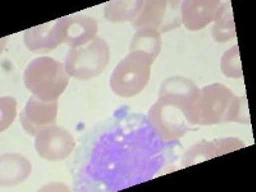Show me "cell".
Returning <instances> with one entry per match:
<instances>
[{
  "label": "cell",
  "instance_id": "6da1fadb",
  "mask_svg": "<svg viewBox=\"0 0 256 192\" xmlns=\"http://www.w3.org/2000/svg\"><path fill=\"white\" fill-rule=\"evenodd\" d=\"M184 116L191 126H216L230 122L251 124L248 99L236 96L222 84L201 88L198 98L184 112Z\"/></svg>",
  "mask_w": 256,
  "mask_h": 192
},
{
  "label": "cell",
  "instance_id": "7a4b0ae2",
  "mask_svg": "<svg viewBox=\"0 0 256 192\" xmlns=\"http://www.w3.org/2000/svg\"><path fill=\"white\" fill-rule=\"evenodd\" d=\"M70 78L64 64L50 56L34 59L24 73L27 90L44 102H58L67 88Z\"/></svg>",
  "mask_w": 256,
  "mask_h": 192
},
{
  "label": "cell",
  "instance_id": "3957f363",
  "mask_svg": "<svg viewBox=\"0 0 256 192\" xmlns=\"http://www.w3.org/2000/svg\"><path fill=\"white\" fill-rule=\"evenodd\" d=\"M154 62L141 52H128L114 68L110 77V88L120 98L138 95L150 81Z\"/></svg>",
  "mask_w": 256,
  "mask_h": 192
},
{
  "label": "cell",
  "instance_id": "277c9868",
  "mask_svg": "<svg viewBox=\"0 0 256 192\" xmlns=\"http://www.w3.org/2000/svg\"><path fill=\"white\" fill-rule=\"evenodd\" d=\"M110 62V48L102 38H95L84 46L70 48L64 63L66 70L76 80L95 78L100 76Z\"/></svg>",
  "mask_w": 256,
  "mask_h": 192
},
{
  "label": "cell",
  "instance_id": "5b68a950",
  "mask_svg": "<svg viewBox=\"0 0 256 192\" xmlns=\"http://www.w3.org/2000/svg\"><path fill=\"white\" fill-rule=\"evenodd\" d=\"M148 120L164 141L182 138L190 131L184 109L173 102L159 98L148 110Z\"/></svg>",
  "mask_w": 256,
  "mask_h": 192
},
{
  "label": "cell",
  "instance_id": "8992f818",
  "mask_svg": "<svg viewBox=\"0 0 256 192\" xmlns=\"http://www.w3.org/2000/svg\"><path fill=\"white\" fill-rule=\"evenodd\" d=\"M182 24V17L180 12L178 2H168V0H148L145 2L140 14L134 20L132 26L136 30L154 28L160 34L172 31L178 28Z\"/></svg>",
  "mask_w": 256,
  "mask_h": 192
},
{
  "label": "cell",
  "instance_id": "52a82bcc",
  "mask_svg": "<svg viewBox=\"0 0 256 192\" xmlns=\"http://www.w3.org/2000/svg\"><path fill=\"white\" fill-rule=\"evenodd\" d=\"M35 148L40 158L49 162L67 159L74 148L72 134L58 126L45 128L35 137Z\"/></svg>",
  "mask_w": 256,
  "mask_h": 192
},
{
  "label": "cell",
  "instance_id": "ba28073f",
  "mask_svg": "<svg viewBox=\"0 0 256 192\" xmlns=\"http://www.w3.org/2000/svg\"><path fill=\"white\" fill-rule=\"evenodd\" d=\"M58 118V102H44L31 96L20 113V123L31 136H38L42 130L54 126Z\"/></svg>",
  "mask_w": 256,
  "mask_h": 192
},
{
  "label": "cell",
  "instance_id": "9c48e42d",
  "mask_svg": "<svg viewBox=\"0 0 256 192\" xmlns=\"http://www.w3.org/2000/svg\"><path fill=\"white\" fill-rule=\"evenodd\" d=\"M24 45L32 52L46 54L63 44V18L27 30L24 35Z\"/></svg>",
  "mask_w": 256,
  "mask_h": 192
},
{
  "label": "cell",
  "instance_id": "30bf717a",
  "mask_svg": "<svg viewBox=\"0 0 256 192\" xmlns=\"http://www.w3.org/2000/svg\"><path fill=\"white\" fill-rule=\"evenodd\" d=\"M220 6L219 0H186L180 6L182 24L190 31H200L216 20Z\"/></svg>",
  "mask_w": 256,
  "mask_h": 192
},
{
  "label": "cell",
  "instance_id": "8fae6325",
  "mask_svg": "<svg viewBox=\"0 0 256 192\" xmlns=\"http://www.w3.org/2000/svg\"><path fill=\"white\" fill-rule=\"evenodd\" d=\"M246 145L238 138H218L214 141H201L195 144L191 148H188L184 154L182 166H190L195 164L202 163L209 159L219 156V155H226L228 152H236L240 148H244Z\"/></svg>",
  "mask_w": 256,
  "mask_h": 192
},
{
  "label": "cell",
  "instance_id": "7c38bea8",
  "mask_svg": "<svg viewBox=\"0 0 256 192\" xmlns=\"http://www.w3.org/2000/svg\"><path fill=\"white\" fill-rule=\"evenodd\" d=\"M98 35V22L84 14L63 17V44L70 48L90 44Z\"/></svg>",
  "mask_w": 256,
  "mask_h": 192
},
{
  "label": "cell",
  "instance_id": "4fadbf2b",
  "mask_svg": "<svg viewBox=\"0 0 256 192\" xmlns=\"http://www.w3.org/2000/svg\"><path fill=\"white\" fill-rule=\"evenodd\" d=\"M200 95V88L191 80L174 76L166 80L159 90V98L180 105L184 112L191 106Z\"/></svg>",
  "mask_w": 256,
  "mask_h": 192
},
{
  "label": "cell",
  "instance_id": "5bb4252c",
  "mask_svg": "<svg viewBox=\"0 0 256 192\" xmlns=\"http://www.w3.org/2000/svg\"><path fill=\"white\" fill-rule=\"evenodd\" d=\"M0 168V182L3 187L20 184L30 177L32 170L30 160L20 154L3 155Z\"/></svg>",
  "mask_w": 256,
  "mask_h": 192
},
{
  "label": "cell",
  "instance_id": "9a60e30c",
  "mask_svg": "<svg viewBox=\"0 0 256 192\" xmlns=\"http://www.w3.org/2000/svg\"><path fill=\"white\" fill-rule=\"evenodd\" d=\"M145 2L142 0H113L104 6V17L113 24L134 20L140 14Z\"/></svg>",
  "mask_w": 256,
  "mask_h": 192
},
{
  "label": "cell",
  "instance_id": "2e32d148",
  "mask_svg": "<svg viewBox=\"0 0 256 192\" xmlns=\"http://www.w3.org/2000/svg\"><path fill=\"white\" fill-rule=\"evenodd\" d=\"M162 44L163 42H162L160 32L154 28L145 27V28L137 30L136 35L134 36L130 45V52H141L155 62L162 52Z\"/></svg>",
  "mask_w": 256,
  "mask_h": 192
},
{
  "label": "cell",
  "instance_id": "e0dca14e",
  "mask_svg": "<svg viewBox=\"0 0 256 192\" xmlns=\"http://www.w3.org/2000/svg\"><path fill=\"white\" fill-rule=\"evenodd\" d=\"M216 24L212 27V38L216 42H227V41L236 38V26L233 20L232 3L230 2H222L219 12L216 18Z\"/></svg>",
  "mask_w": 256,
  "mask_h": 192
},
{
  "label": "cell",
  "instance_id": "ac0fdd59",
  "mask_svg": "<svg viewBox=\"0 0 256 192\" xmlns=\"http://www.w3.org/2000/svg\"><path fill=\"white\" fill-rule=\"evenodd\" d=\"M220 70L224 76L228 78H242L244 77L238 45H234L224 52L220 59Z\"/></svg>",
  "mask_w": 256,
  "mask_h": 192
},
{
  "label": "cell",
  "instance_id": "d6986e66",
  "mask_svg": "<svg viewBox=\"0 0 256 192\" xmlns=\"http://www.w3.org/2000/svg\"><path fill=\"white\" fill-rule=\"evenodd\" d=\"M17 114V102L13 98L3 96L0 99V131L4 132L10 127Z\"/></svg>",
  "mask_w": 256,
  "mask_h": 192
}]
</instances>
